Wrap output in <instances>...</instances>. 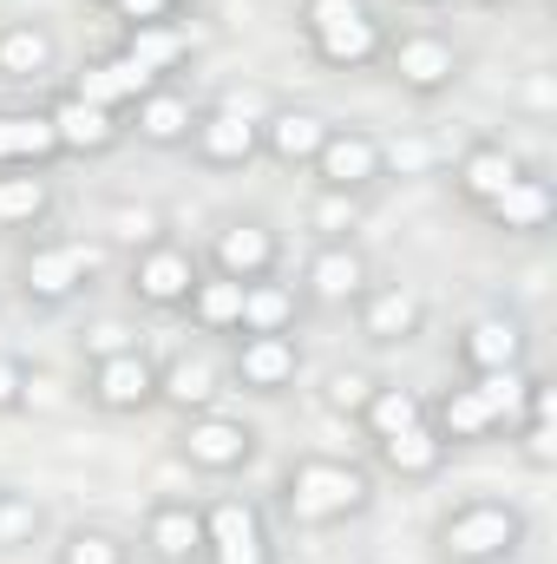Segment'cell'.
I'll list each match as a JSON object with an SVG mask.
<instances>
[{
	"label": "cell",
	"instance_id": "836d02e7",
	"mask_svg": "<svg viewBox=\"0 0 557 564\" xmlns=\"http://www.w3.org/2000/svg\"><path fill=\"white\" fill-rule=\"evenodd\" d=\"M59 564H132V545L106 525H73L59 545Z\"/></svg>",
	"mask_w": 557,
	"mask_h": 564
},
{
	"label": "cell",
	"instance_id": "7c38bea8",
	"mask_svg": "<svg viewBox=\"0 0 557 564\" xmlns=\"http://www.w3.org/2000/svg\"><path fill=\"white\" fill-rule=\"evenodd\" d=\"M197 276H204L197 257L184 243H171V237L144 243L139 257H132V295H139L144 308H184V295H190Z\"/></svg>",
	"mask_w": 557,
	"mask_h": 564
},
{
	"label": "cell",
	"instance_id": "4316f807",
	"mask_svg": "<svg viewBox=\"0 0 557 564\" xmlns=\"http://www.w3.org/2000/svg\"><path fill=\"white\" fill-rule=\"evenodd\" d=\"M217 394H223V375L210 355H177L157 368V401H171L177 414H210Z\"/></svg>",
	"mask_w": 557,
	"mask_h": 564
},
{
	"label": "cell",
	"instance_id": "9a60e30c",
	"mask_svg": "<svg viewBox=\"0 0 557 564\" xmlns=\"http://www.w3.org/2000/svg\"><path fill=\"white\" fill-rule=\"evenodd\" d=\"M354 322H361L368 341L401 348V341H414L419 328H426V302H419L414 289H401V282H368L361 302H354Z\"/></svg>",
	"mask_w": 557,
	"mask_h": 564
},
{
	"label": "cell",
	"instance_id": "d6a6232c",
	"mask_svg": "<svg viewBox=\"0 0 557 564\" xmlns=\"http://www.w3.org/2000/svg\"><path fill=\"white\" fill-rule=\"evenodd\" d=\"M426 421V401H419L414 388H401V381H381L374 394H368V408H361V426H368V440H387V433H401V426H419Z\"/></svg>",
	"mask_w": 557,
	"mask_h": 564
},
{
	"label": "cell",
	"instance_id": "f546056e",
	"mask_svg": "<svg viewBox=\"0 0 557 564\" xmlns=\"http://www.w3.org/2000/svg\"><path fill=\"white\" fill-rule=\"evenodd\" d=\"M302 315V295L288 282L263 276V282H243V315H237V335H288Z\"/></svg>",
	"mask_w": 557,
	"mask_h": 564
},
{
	"label": "cell",
	"instance_id": "8992f818",
	"mask_svg": "<svg viewBox=\"0 0 557 564\" xmlns=\"http://www.w3.org/2000/svg\"><path fill=\"white\" fill-rule=\"evenodd\" d=\"M177 453L190 473H210V479H230L256 459V426L237 421V414H184V433H177Z\"/></svg>",
	"mask_w": 557,
	"mask_h": 564
},
{
	"label": "cell",
	"instance_id": "6da1fadb",
	"mask_svg": "<svg viewBox=\"0 0 557 564\" xmlns=\"http://www.w3.org/2000/svg\"><path fill=\"white\" fill-rule=\"evenodd\" d=\"M368 499H374L368 466L335 459V453H308V459H295V466L282 473V512H288L295 525H308V532H328V525L368 512Z\"/></svg>",
	"mask_w": 557,
	"mask_h": 564
},
{
	"label": "cell",
	"instance_id": "30bf717a",
	"mask_svg": "<svg viewBox=\"0 0 557 564\" xmlns=\"http://www.w3.org/2000/svg\"><path fill=\"white\" fill-rule=\"evenodd\" d=\"M387 73L419 93V99H433V93H446L452 79H459V46L446 40V33H433V26H407L401 40H387Z\"/></svg>",
	"mask_w": 557,
	"mask_h": 564
},
{
	"label": "cell",
	"instance_id": "4fadbf2b",
	"mask_svg": "<svg viewBox=\"0 0 557 564\" xmlns=\"http://www.w3.org/2000/svg\"><path fill=\"white\" fill-rule=\"evenodd\" d=\"M368 282H374V270L354 243H315V257L302 263V295L321 308H354Z\"/></svg>",
	"mask_w": 557,
	"mask_h": 564
},
{
	"label": "cell",
	"instance_id": "d590c367",
	"mask_svg": "<svg viewBox=\"0 0 557 564\" xmlns=\"http://www.w3.org/2000/svg\"><path fill=\"white\" fill-rule=\"evenodd\" d=\"M381 388V375H368V368H335L328 375V388H321V401L335 408V414H348V421H361V408H368V394Z\"/></svg>",
	"mask_w": 557,
	"mask_h": 564
},
{
	"label": "cell",
	"instance_id": "1f68e13d",
	"mask_svg": "<svg viewBox=\"0 0 557 564\" xmlns=\"http://www.w3.org/2000/svg\"><path fill=\"white\" fill-rule=\"evenodd\" d=\"M184 308H190V322H197L204 335H237V315H243V282H230V276H217V270H204V276L190 282Z\"/></svg>",
	"mask_w": 557,
	"mask_h": 564
},
{
	"label": "cell",
	"instance_id": "74e56055",
	"mask_svg": "<svg viewBox=\"0 0 557 564\" xmlns=\"http://www.w3.org/2000/svg\"><path fill=\"white\" fill-rule=\"evenodd\" d=\"M26 361H13V355H0V414H13L20 401H26Z\"/></svg>",
	"mask_w": 557,
	"mask_h": 564
},
{
	"label": "cell",
	"instance_id": "cb8c5ba5",
	"mask_svg": "<svg viewBox=\"0 0 557 564\" xmlns=\"http://www.w3.org/2000/svg\"><path fill=\"white\" fill-rule=\"evenodd\" d=\"M525 164H518V151L499 139H472L466 151H459V171H452V184H459V197L472 204V210H485L512 177H518Z\"/></svg>",
	"mask_w": 557,
	"mask_h": 564
},
{
	"label": "cell",
	"instance_id": "e0dca14e",
	"mask_svg": "<svg viewBox=\"0 0 557 564\" xmlns=\"http://www.w3.org/2000/svg\"><path fill=\"white\" fill-rule=\"evenodd\" d=\"M525 322H512V315H479V322H466L459 328V368L466 375H512V368H525Z\"/></svg>",
	"mask_w": 557,
	"mask_h": 564
},
{
	"label": "cell",
	"instance_id": "603a6c76",
	"mask_svg": "<svg viewBox=\"0 0 557 564\" xmlns=\"http://www.w3.org/2000/svg\"><path fill=\"white\" fill-rule=\"evenodd\" d=\"M59 158L53 119L33 106H0V171H46Z\"/></svg>",
	"mask_w": 557,
	"mask_h": 564
},
{
	"label": "cell",
	"instance_id": "484cf974",
	"mask_svg": "<svg viewBox=\"0 0 557 564\" xmlns=\"http://www.w3.org/2000/svg\"><path fill=\"white\" fill-rule=\"evenodd\" d=\"M53 59H59V40H53L40 20H7V26H0V79L33 86V79L53 73Z\"/></svg>",
	"mask_w": 557,
	"mask_h": 564
},
{
	"label": "cell",
	"instance_id": "277c9868",
	"mask_svg": "<svg viewBox=\"0 0 557 564\" xmlns=\"http://www.w3.org/2000/svg\"><path fill=\"white\" fill-rule=\"evenodd\" d=\"M433 545L446 564H505L525 545V512L505 499H466L439 519Z\"/></svg>",
	"mask_w": 557,
	"mask_h": 564
},
{
	"label": "cell",
	"instance_id": "7bdbcfd3",
	"mask_svg": "<svg viewBox=\"0 0 557 564\" xmlns=\"http://www.w3.org/2000/svg\"><path fill=\"white\" fill-rule=\"evenodd\" d=\"M171 7H184V0H171Z\"/></svg>",
	"mask_w": 557,
	"mask_h": 564
},
{
	"label": "cell",
	"instance_id": "4dcf8cb0",
	"mask_svg": "<svg viewBox=\"0 0 557 564\" xmlns=\"http://www.w3.org/2000/svg\"><path fill=\"white\" fill-rule=\"evenodd\" d=\"M53 217V177L46 171H0V230H40Z\"/></svg>",
	"mask_w": 557,
	"mask_h": 564
},
{
	"label": "cell",
	"instance_id": "ba28073f",
	"mask_svg": "<svg viewBox=\"0 0 557 564\" xmlns=\"http://www.w3.org/2000/svg\"><path fill=\"white\" fill-rule=\"evenodd\" d=\"M86 401L99 414H144L157 401V361L144 348H119V355H99L86 368Z\"/></svg>",
	"mask_w": 557,
	"mask_h": 564
},
{
	"label": "cell",
	"instance_id": "7402d4cb",
	"mask_svg": "<svg viewBox=\"0 0 557 564\" xmlns=\"http://www.w3.org/2000/svg\"><path fill=\"white\" fill-rule=\"evenodd\" d=\"M551 217H557V184L538 177V171H518V177L485 204V224H499V230H512V237H538V230H551Z\"/></svg>",
	"mask_w": 557,
	"mask_h": 564
},
{
	"label": "cell",
	"instance_id": "b9f144b4",
	"mask_svg": "<svg viewBox=\"0 0 557 564\" xmlns=\"http://www.w3.org/2000/svg\"><path fill=\"white\" fill-rule=\"evenodd\" d=\"M92 7H119V0H92Z\"/></svg>",
	"mask_w": 557,
	"mask_h": 564
},
{
	"label": "cell",
	"instance_id": "8d00e7d4",
	"mask_svg": "<svg viewBox=\"0 0 557 564\" xmlns=\"http://www.w3.org/2000/svg\"><path fill=\"white\" fill-rule=\"evenodd\" d=\"M518 446H525V459L545 473L557 466V421H518Z\"/></svg>",
	"mask_w": 557,
	"mask_h": 564
},
{
	"label": "cell",
	"instance_id": "ac0fdd59",
	"mask_svg": "<svg viewBox=\"0 0 557 564\" xmlns=\"http://www.w3.org/2000/svg\"><path fill=\"white\" fill-rule=\"evenodd\" d=\"M144 552L157 564H204V506L197 499H157L144 512Z\"/></svg>",
	"mask_w": 557,
	"mask_h": 564
},
{
	"label": "cell",
	"instance_id": "d6986e66",
	"mask_svg": "<svg viewBox=\"0 0 557 564\" xmlns=\"http://www.w3.org/2000/svg\"><path fill=\"white\" fill-rule=\"evenodd\" d=\"M190 126H197V106H190V93H177L171 79L144 86L139 99L125 106V132H139V139L157 144V151H171V144H190Z\"/></svg>",
	"mask_w": 557,
	"mask_h": 564
},
{
	"label": "cell",
	"instance_id": "5bb4252c",
	"mask_svg": "<svg viewBox=\"0 0 557 564\" xmlns=\"http://www.w3.org/2000/svg\"><path fill=\"white\" fill-rule=\"evenodd\" d=\"M190 151H197L210 171H243L250 158H263V139H256V119H250V112L210 106V112H197V126H190Z\"/></svg>",
	"mask_w": 557,
	"mask_h": 564
},
{
	"label": "cell",
	"instance_id": "5b68a950",
	"mask_svg": "<svg viewBox=\"0 0 557 564\" xmlns=\"http://www.w3.org/2000/svg\"><path fill=\"white\" fill-rule=\"evenodd\" d=\"M99 263H106L99 243H86V237H46V243H33L20 257V295L40 302V308H59V302H73V295L92 289Z\"/></svg>",
	"mask_w": 557,
	"mask_h": 564
},
{
	"label": "cell",
	"instance_id": "d4e9b609",
	"mask_svg": "<svg viewBox=\"0 0 557 564\" xmlns=\"http://www.w3.org/2000/svg\"><path fill=\"white\" fill-rule=\"evenodd\" d=\"M190 46H197V40H190L184 20H144V26H125V46H119V53L157 86V79H171V73L190 59Z\"/></svg>",
	"mask_w": 557,
	"mask_h": 564
},
{
	"label": "cell",
	"instance_id": "3957f363",
	"mask_svg": "<svg viewBox=\"0 0 557 564\" xmlns=\"http://www.w3.org/2000/svg\"><path fill=\"white\" fill-rule=\"evenodd\" d=\"M302 33H308L315 59L341 66V73H361L387 53V26L374 20L368 0H302Z\"/></svg>",
	"mask_w": 557,
	"mask_h": 564
},
{
	"label": "cell",
	"instance_id": "9c48e42d",
	"mask_svg": "<svg viewBox=\"0 0 557 564\" xmlns=\"http://www.w3.org/2000/svg\"><path fill=\"white\" fill-rule=\"evenodd\" d=\"M204 564H276L270 525L250 499H217L204 506Z\"/></svg>",
	"mask_w": 557,
	"mask_h": 564
},
{
	"label": "cell",
	"instance_id": "ab89813d",
	"mask_svg": "<svg viewBox=\"0 0 557 564\" xmlns=\"http://www.w3.org/2000/svg\"><path fill=\"white\" fill-rule=\"evenodd\" d=\"M119 348H132V335H125L119 322H106V328L86 335V355H92V361H99V355H119Z\"/></svg>",
	"mask_w": 557,
	"mask_h": 564
},
{
	"label": "cell",
	"instance_id": "ffe728a7",
	"mask_svg": "<svg viewBox=\"0 0 557 564\" xmlns=\"http://www.w3.org/2000/svg\"><path fill=\"white\" fill-rule=\"evenodd\" d=\"M46 119H53L59 158H99V151H112V144L125 139V119H119V112L86 106V99H73V93H59V99L46 106Z\"/></svg>",
	"mask_w": 557,
	"mask_h": 564
},
{
	"label": "cell",
	"instance_id": "44dd1931",
	"mask_svg": "<svg viewBox=\"0 0 557 564\" xmlns=\"http://www.w3.org/2000/svg\"><path fill=\"white\" fill-rule=\"evenodd\" d=\"M230 375H237L250 394H288L295 375H302V348H295V335H237Z\"/></svg>",
	"mask_w": 557,
	"mask_h": 564
},
{
	"label": "cell",
	"instance_id": "8fae6325",
	"mask_svg": "<svg viewBox=\"0 0 557 564\" xmlns=\"http://www.w3.org/2000/svg\"><path fill=\"white\" fill-rule=\"evenodd\" d=\"M210 270L230 282H263L282 270V237L263 217H230L217 237H210Z\"/></svg>",
	"mask_w": 557,
	"mask_h": 564
},
{
	"label": "cell",
	"instance_id": "2e32d148",
	"mask_svg": "<svg viewBox=\"0 0 557 564\" xmlns=\"http://www.w3.org/2000/svg\"><path fill=\"white\" fill-rule=\"evenodd\" d=\"M328 132H335V119L315 112V106H282V112H270V119H256L263 158H276V164H288V171H308L315 151L328 144Z\"/></svg>",
	"mask_w": 557,
	"mask_h": 564
},
{
	"label": "cell",
	"instance_id": "e575fe53",
	"mask_svg": "<svg viewBox=\"0 0 557 564\" xmlns=\"http://www.w3.org/2000/svg\"><path fill=\"white\" fill-rule=\"evenodd\" d=\"M308 224H315V237H321V243H354L361 197H348V191H315V204H308Z\"/></svg>",
	"mask_w": 557,
	"mask_h": 564
},
{
	"label": "cell",
	"instance_id": "52a82bcc",
	"mask_svg": "<svg viewBox=\"0 0 557 564\" xmlns=\"http://www.w3.org/2000/svg\"><path fill=\"white\" fill-rule=\"evenodd\" d=\"M308 171H315V191H348V197H361V191H374V184L387 177V144L374 139V132H361V126H335Z\"/></svg>",
	"mask_w": 557,
	"mask_h": 564
},
{
	"label": "cell",
	"instance_id": "83f0119b",
	"mask_svg": "<svg viewBox=\"0 0 557 564\" xmlns=\"http://www.w3.org/2000/svg\"><path fill=\"white\" fill-rule=\"evenodd\" d=\"M144 86H151V79H144L125 53H106V59H92V66H86L66 93H73V99H86V106H106V112H119V119H125V106L139 99Z\"/></svg>",
	"mask_w": 557,
	"mask_h": 564
},
{
	"label": "cell",
	"instance_id": "60d3db41",
	"mask_svg": "<svg viewBox=\"0 0 557 564\" xmlns=\"http://www.w3.org/2000/svg\"><path fill=\"white\" fill-rule=\"evenodd\" d=\"M407 7H439V0H407Z\"/></svg>",
	"mask_w": 557,
	"mask_h": 564
},
{
	"label": "cell",
	"instance_id": "7a4b0ae2",
	"mask_svg": "<svg viewBox=\"0 0 557 564\" xmlns=\"http://www.w3.org/2000/svg\"><path fill=\"white\" fill-rule=\"evenodd\" d=\"M518 408H525V368H512V375H466L459 388L439 394V408H426V421H433V433L446 446H472V440H492L505 421H518Z\"/></svg>",
	"mask_w": 557,
	"mask_h": 564
},
{
	"label": "cell",
	"instance_id": "f35d334b",
	"mask_svg": "<svg viewBox=\"0 0 557 564\" xmlns=\"http://www.w3.org/2000/svg\"><path fill=\"white\" fill-rule=\"evenodd\" d=\"M112 13H119V20H125V26H144V20H171V13H177V7H171V0H119V7H112Z\"/></svg>",
	"mask_w": 557,
	"mask_h": 564
},
{
	"label": "cell",
	"instance_id": "f1b7e54d",
	"mask_svg": "<svg viewBox=\"0 0 557 564\" xmlns=\"http://www.w3.org/2000/svg\"><path fill=\"white\" fill-rule=\"evenodd\" d=\"M374 453H381V466H387L394 479H433V473L446 466V440L433 433V421L401 426V433L374 440Z\"/></svg>",
	"mask_w": 557,
	"mask_h": 564
}]
</instances>
